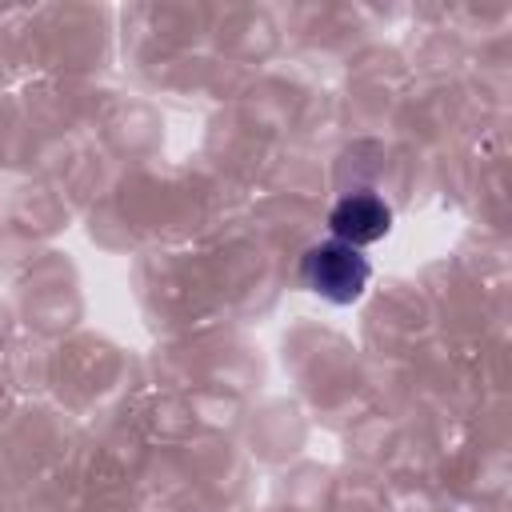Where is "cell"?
<instances>
[{"label":"cell","instance_id":"obj_2","mask_svg":"<svg viewBox=\"0 0 512 512\" xmlns=\"http://www.w3.org/2000/svg\"><path fill=\"white\" fill-rule=\"evenodd\" d=\"M328 228H332V240H344L352 248H364V244H376L392 232V208L384 196L376 192H344L332 212H328Z\"/></svg>","mask_w":512,"mask_h":512},{"label":"cell","instance_id":"obj_1","mask_svg":"<svg viewBox=\"0 0 512 512\" xmlns=\"http://www.w3.org/2000/svg\"><path fill=\"white\" fill-rule=\"evenodd\" d=\"M372 280V264L360 248L344 240H316L300 256V284L328 304H352L364 296Z\"/></svg>","mask_w":512,"mask_h":512}]
</instances>
